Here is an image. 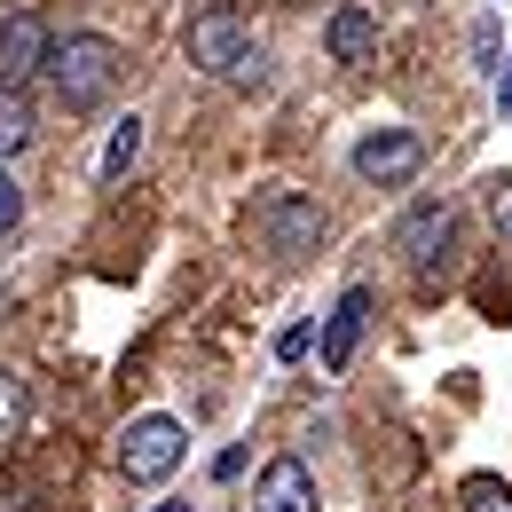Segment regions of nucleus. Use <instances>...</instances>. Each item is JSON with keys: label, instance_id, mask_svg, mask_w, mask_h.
<instances>
[{"label": "nucleus", "instance_id": "f03ea898", "mask_svg": "<svg viewBox=\"0 0 512 512\" xmlns=\"http://www.w3.org/2000/svg\"><path fill=\"white\" fill-rule=\"evenodd\" d=\"M190 64L213 71V79L253 87V79H260V40H253V24H245L237 8H205V16L190 24Z\"/></svg>", "mask_w": 512, "mask_h": 512}, {"label": "nucleus", "instance_id": "9b49d317", "mask_svg": "<svg viewBox=\"0 0 512 512\" xmlns=\"http://www.w3.org/2000/svg\"><path fill=\"white\" fill-rule=\"evenodd\" d=\"M134 158H142V119H119V127H111V142H103V182H127V166Z\"/></svg>", "mask_w": 512, "mask_h": 512}, {"label": "nucleus", "instance_id": "2eb2a0df", "mask_svg": "<svg viewBox=\"0 0 512 512\" xmlns=\"http://www.w3.org/2000/svg\"><path fill=\"white\" fill-rule=\"evenodd\" d=\"M308 347H316V323H292V331H284V339H276V355H284V363H300V355H308Z\"/></svg>", "mask_w": 512, "mask_h": 512}, {"label": "nucleus", "instance_id": "a211bd4d", "mask_svg": "<svg viewBox=\"0 0 512 512\" xmlns=\"http://www.w3.org/2000/svg\"><path fill=\"white\" fill-rule=\"evenodd\" d=\"M0 512H40V505H32V489H16V481H8V489H0Z\"/></svg>", "mask_w": 512, "mask_h": 512}, {"label": "nucleus", "instance_id": "ddd939ff", "mask_svg": "<svg viewBox=\"0 0 512 512\" xmlns=\"http://www.w3.org/2000/svg\"><path fill=\"white\" fill-rule=\"evenodd\" d=\"M16 426H24V379H16V371H0V442H8Z\"/></svg>", "mask_w": 512, "mask_h": 512}, {"label": "nucleus", "instance_id": "1a4fd4ad", "mask_svg": "<svg viewBox=\"0 0 512 512\" xmlns=\"http://www.w3.org/2000/svg\"><path fill=\"white\" fill-rule=\"evenodd\" d=\"M253 512H316V473L300 457H276L253 489Z\"/></svg>", "mask_w": 512, "mask_h": 512}, {"label": "nucleus", "instance_id": "6e6552de", "mask_svg": "<svg viewBox=\"0 0 512 512\" xmlns=\"http://www.w3.org/2000/svg\"><path fill=\"white\" fill-rule=\"evenodd\" d=\"M442 245H449V205H442V197L410 205V213H402V229H394V253L410 260V268H434Z\"/></svg>", "mask_w": 512, "mask_h": 512}, {"label": "nucleus", "instance_id": "4468645a", "mask_svg": "<svg viewBox=\"0 0 512 512\" xmlns=\"http://www.w3.org/2000/svg\"><path fill=\"white\" fill-rule=\"evenodd\" d=\"M16 221H24V190H16V174L0 166V237H8Z\"/></svg>", "mask_w": 512, "mask_h": 512}, {"label": "nucleus", "instance_id": "f3484780", "mask_svg": "<svg viewBox=\"0 0 512 512\" xmlns=\"http://www.w3.org/2000/svg\"><path fill=\"white\" fill-rule=\"evenodd\" d=\"M489 221L512 237V174H505V182H489Z\"/></svg>", "mask_w": 512, "mask_h": 512}, {"label": "nucleus", "instance_id": "20e7f679", "mask_svg": "<svg viewBox=\"0 0 512 512\" xmlns=\"http://www.w3.org/2000/svg\"><path fill=\"white\" fill-rule=\"evenodd\" d=\"M253 237L268 245L276 260H300V253H316V237H323V205L308 190H268L253 205Z\"/></svg>", "mask_w": 512, "mask_h": 512}, {"label": "nucleus", "instance_id": "9d476101", "mask_svg": "<svg viewBox=\"0 0 512 512\" xmlns=\"http://www.w3.org/2000/svg\"><path fill=\"white\" fill-rule=\"evenodd\" d=\"M323 48H331V64H363V56L379 48V16H371V8H331Z\"/></svg>", "mask_w": 512, "mask_h": 512}, {"label": "nucleus", "instance_id": "7ed1b4c3", "mask_svg": "<svg viewBox=\"0 0 512 512\" xmlns=\"http://www.w3.org/2000/svg\"><path fill=\"white\" fill-rule=\"evenodd\" d=\"M182 449H190V434H182V418H166V410H150V418H134L127 434H119V473H127L134 489H158L174 465H182Z\"/></svg>", "mask_w": 512, "mask_h": 512}, {"label": "nucleus", "instance_id": "dca6fc26", "mask_svg": "<svg viewBox=\"0 0 512 512\" xmlns=\"http://www.w3.org/2000/svg\"><path fill=\"white\" fill-rule=\"evenodd\" d=\"M465 512H512V489H497V481H473V505Z\"/></svg>", "mask_w": 512, "mask_h": 512}, {"label": "nucleus", "instance_id": "aec40b11", "mask_svg": "<svg viewBox=\"0 0 512 512\" xmlns=\"http://www.w3.org/2000/svg\"><path fill=\"white\" fill-rule=\"evenodd\" d=\"M158 512H197V505H158Z\"/></svg>", "mask_w": 512, "mask_h": 512}, {"label": "nucleus", "instance_id": "f257e3e1", "mask_svg": "<svg viewBox=\"0 0 512 512\" xmlns=\"http://www.w3.org/2000/svg\"><path fill=\"white\" fill-rule=\"evenodd\" d=\"M40 71H48V87H56L64 111H95L111 95V79H119V48L103 32H64V40H48V64Z\"/></svg>", "mask_w": 512, "mask_h": 512}, {"label": "nucleus", "instance_id": "6ab92c4d", "mask_svg": "<svg viewBox=\"0 0 512 512\" xmlns=\"http://www.w3.org/2000/svg\"><path fill=\"white\" fill-rule=\"evenodd\" d=\"M497 111H505V119H512V56H505V64H497Z\"/></svg>", "mask_w": 512, "mask_h": 512}, {"label": "nucleus", "instance_id": "423d86ee", "mask_svg": "<svg viewBox=\"0 0 512 512\" xmlns=\"http://www.w3.org/2000/svg\"><path fill=\"white\" fill-rule=\"evenodd\" d=\"M40 64H48V24H40L32 8H8V16H0V87L32 79Z\"/></svg>", "mask_w": 512, "mask_h": 512}, {"label": "nucleus", "instance_id": "0eeeda50", "mask_svg": "<svg viewBox=\"0 0 512 512\" xmlns=\"http://www.w3.org/2000/svg\"><path fill=\"white\" fill-rule=\"evenodd\" d=\"M363 323H371V284H347L339 292V308L323 316V371H347L355 363V347H363Z\"/></svg>", "mask_w": 512, "mask_h": 512}, {"label": "nucleus", "instance_id": "39448f33", "mask_svg": "<svg viewBox=\"0 0 512 512\" xmlns=\"http://www.w3.org/2000/svg\"><path fill=\"white\" fill-rule=\"evenodd\" d=\"M418 166H426V142H418L410 127H379V134H363V142H355V174H363V182H379V190L410 182Z\"/></svg>", "mask_w": 512, "mask_h": 512}, {"label": "nucleus", "instance_id": "f8f14e48", "mask_svg": "<svg viewBox=\"0 0 512 512\" xmlns=\"http://www.w3.org/2000/svg\"><path fill=\"white\" fill-rule=\"evenodd\" d=\"M24 142H32V103H24L16 87H0V166H8Z\"/></svg>", "mask_w": 512, "mask_h": 512}]
</instances>
